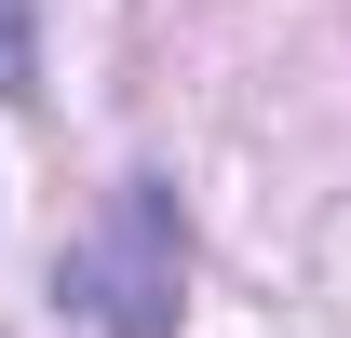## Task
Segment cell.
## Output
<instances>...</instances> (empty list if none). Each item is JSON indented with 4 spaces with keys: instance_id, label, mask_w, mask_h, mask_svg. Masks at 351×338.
Returning <instances> with one entry per match:
<instances>
[{
    "instance_id": "6da1fadb",
    "label": "cell",
    "mask_w": 351,
    "mask_h": 338,
    "mask_svg": "<svg viewBox=\"0 0 351 338\" xmlns=\"http://www.w3.org/2000/svg\"><path fill=\"white\" fill-rule=\"evenodd\" d=\"M149 244H162V203H149V190H122V230L82 257V284H108L95 311H108L122 338H162V297H176V271H162Z\"/></svg>"
},
{
    "instance_id": "7a4b0ae2",
    "label": "cell",
    "mask_w": 351,
    "mask_h": 338,
    "mask_svg": "<svg viewBox=\"0 0 351 338\" xmlns=\"http://www.w3.org/2000/svg\"><path fill=\"white\" fill-rule=\"evenodd\" d=\"M0 95H41V27H27V0H0Z\"/></svg>"
}]
</instances>
